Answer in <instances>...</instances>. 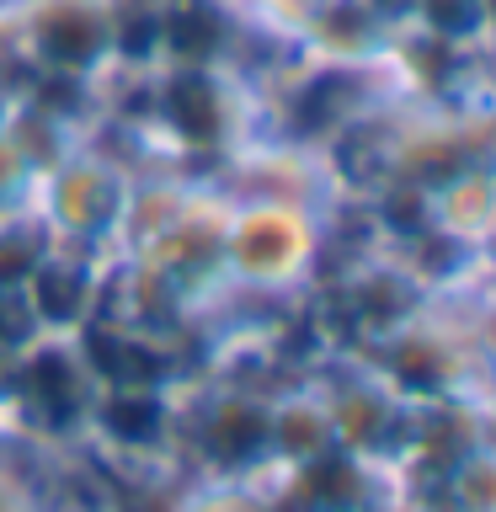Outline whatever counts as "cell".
<instances>
[{"label": "cell", "mask_w": 496, "mask_h": 512, "mask_svg": "<svg viewBox=\"0 0 496 512\" xmlns=\"http://www.w3.org/2000/svg\"><path fill=\"white\" fill-rule=\"evenodd\" d=\"M315 251V230L299 203L256 198L224 219V267L246 283H288L299 278Z\"/></svg>", "instance_id": "obj_1"}, {"label": "cell", "mask_w": 496, "mask_h": 512, "mask_svg": "<svg viewBox=\"0 0 496 512\" xmlns=\"http://www.w3.org/2000/svg\"><path fill=\"white\" fill-rule=\"evenodd\" d=\"M27 54L48 70L86 75L118 48V6L112 0H27L22 6Z\"/></svg>", "instance_id": "obj_2"}, {"label": "cell", "mask_w": 496, "mask_h": 512, "mask_svg": "<svg viewBox=\"0 0 496 512\" xmlns=\"http://www.w3.org/2000/svg\"><path fill=\"white\" fill-rule=\"evenodd\" d=\"M123 219V187L112 182L107 166H91V160H75V166H59V176L48 182V224L70 235H96L112 230Z\"/></svg>", "instance_id": "obj_3"}, {"label": "cell", "mask_w": 496, "mask_h": 512, "mask_svg": "<svg viewBox=\"0 0 496 512\" xmlns=\"http://www.w3.org/2000/svg\"><path fill=\"white\" fill-rule=\"evenodd\" d=\"M32 182V155L22 134H11V128H0V214L22 198V187Z\"/></svg>", "instance_id": "obj_4"}, {"label": "cell", "mask_w": 496, "mask_h": 512, "mask_svg": "<svg viewBox=\"0 0 496 512\" xmlns=\"http://www.w3.org/2000/svg\"><path fill=\"white\" fill-rule=\"evenodd\" d=\"M0 512H22V502H16V491H11L6 475H0Z\"/></svg>", "instance_id": "obj_5"}, {"label": "cell", "mask_w": 496, "mask_h": 512, "mask_svg": "<svg viewBox=\"0 0 496 512\" xmlns=\"http://www.w3.org/2000/svg\"><path fill=\"white\" fill-rule=\"evenodd\" d=\"M192 512H230V507H219V502H208V507H192Z\"/></svg>", "instance_id": "obj_6"}]
</instances>
